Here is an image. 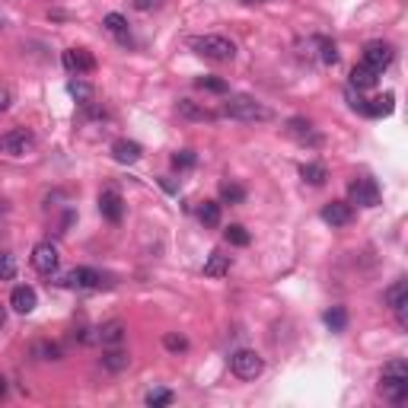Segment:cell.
<instances>
[{"mask_svg": "<svg viewBox=\"0 0 408 408\" xmlns=\"http://www.w3.org/2000/svg\"><path fill=\"white\" fill-rule=\"evenodd\" d=\"M7 322V306H3V303H0V325Z\"/></svg>", "mask_w": 408, "mask_h": 408, "instance_id": "ab89813d", "label": "cell"}, {"mask_svg": "<svg viewBox=\"0 0 408 408\" xmlns=\"http://www.w3.org/2000/svg\"><path fill=\"white\" fill-rule=\"evenodd\" d=\"M377 80H379V74L373 68H367V64H357L354 70H351V86H354V90H373V86H377Z\"/></svg>", "mask_w": 408, "mask_h": 408, "instance_id": "ffe728a7", "label": "cell"}, {"mask_svg": "<svg viewBox=\"0 0 408 408\" xmlns=\"http://www.w3.org/2000/svg\"><path fill=\"white\" fill-rule=\"evenodd\" d=\"M10 102H13V96H10V90H3V86H0V115L7 112L10 109Z\"/></svg>", "mask_w": 408, "mask_h": 408, "instance_id": "f35d334b", "label": "cell"}, {"mask_svg": "<svg viewBox=\"0 0 408 408\" xmlns=\"http://www.w3.org/2000/svg\"><path fill=\"white\" fill-rule=\"evenodd\" d=\"M125 322H118V319H115V322H106L102 325V329H96V338L102 341V345H106V348H118L121 341H125Z\"/></svg>", "mask_w": 408, "mask_h": 408, "instance_id": "2e32d148", "label": "cell"}, {"mask_svg": "<svg viewBox=\"0 0 408 408\" xmlns=\"http://www.w3.org/2000/svg\"><path fill=\"white\" fill-rule=\"evenodd\" d=\"M10 306H13L16 313H32L38 306V297H36V290L29 288V284H19V288H13V294H10Z\"/></svg>", "mask_w": 408, "mask_h": 408, "instance_id": "9a60e30c", "label": "cell"}, {"mask_svg": "<svg viewBox=\"0 0 408 408\" xmlns=\"http://www.w3.org/2000/svg\"><path fill=\"white\" fill-rule=\"evenodd\" d=\"M300 175L306 185H313V189H319V185H325V179H329V173H325L322 163H303L300 166Z\"/></svg>", "mask_w": 408, "mask_h": 408, "instance_id": "cb8c5ba5", "label": "cell"}, {"mask_svg": "<svg viewBox=\"0 0 408 408\" xmlns=\"http://www.w3.org/2000/svg\"><path fill=\"white\" fill-rule=\"evenodd\" d=\"M195 86L207 93H227V80H220V77H198Z\"/></svg>", "mask_w": 408, "mask_h": 408, "instance_id": "d6a6232c", "label": "cell"}, {"mask_svg": "<svg viewBox=\"0 0 408 408\" xmlns=\"http://www.w3.org/2000/svg\"><path fill=\"white\" fill-rule=\"evenodd\" d=\"M3 211H7V204H3V201H0V214H3Z\"/></svg>", "mask_w": 408, "mask_h": 408, "instance_id": "7bdbcfd3", "label": "cell"}, {"mask_svg": "<svg viewBox=\"0 0 408 408\" xmlns=\"http://www.w3.org/2000/svg\"><path fill=\"white\" fill-rule=\"evenodd\" d=\"M348 204H361V207H377L379 204V185L370 175H361L348 185Z\"/></svg>", "mask_w": 408, "mask_h": 408, "instance_id": "52a82bcc", "label": "cell"}, {"mask_svg": "<svg viewBox=\"0 0 408 408\" xmlns=\"http://www.w3.org/2000/svg\"><path fill=\"white\" fill-rule=\"evenodd\" d=\"M322 220L329 227H348L351 220H354V207L348 201H329L322 207Z\"/></svg>", "mask_w": 408, "mask_h": 408, "instance_id": "4fadbf2b", "label": "cell"}, {"mask_svg": "<svg viewBox=\"0 0 408 408\" xmlns=\"http://www.w3.org/2000/svg\"><path fill=\"white\" fill-rule=\"evenodd\" d=\"M36 147V137L29 128H10L0 134V153L3 157H26Z\"/></svg>", "mask_w": 408, "mask_h": 408, "instance_id": "5b68a950", "label": "cell"}, {"mask_svg": "<svg viewBox=\"0 0 408 408\" xmlns=\"http://www.w3.org/2000/svg\"><path fill=\"white\" fill-rule=\"evenodd\" d=\"M223 240H227L230 246H249L252 236H249V230L242 227V223H230V227L223 230Z\"/></svg>", "mask_w": 408, "mask_h": 408, "instance_id": "f1b7e54d", "label": "cell"}, {"mask_svg": "<svg viewBox=\"0 0 408 408\" xmlns=\"http://www.w3.org/2000/svg\"><path fill=\"white\" fill-rule=\"evenodd\" d=\"M220 115H227L233 121H272L274 112L268 106H262L258 99L252 96H230L220 109Z\"/></svg>", "mask_w": 408, "mask_h": 408, "instance_id": "7a4b0ae2", "label": "cell"}, {"mask_svg": "<svg viewBox=\"0 0 408 408\" xmlns=\"http://www.w3.org/2000/svg\"><path fill=\"white\" fill-rule=\"evenodd\" d=\"M115 281L112 274L106 272H96V268H74L61 278V288H70V290H102V288H112Z\"/></svg>", "mask_w": 408, "mask_h": 408, "instance_id": "277c9868", "label": "cell"}, {"mask_svg": "<svg viewBox=\"0 0 408 408\" xmlns=\"http://www.w3.org/2000/svg\"><path fill=\"white\" fill-rule=\"evenodd\" d=\"M175 109H179L182 118H189V121H214V118H217V112L198 106V102H191V99H179V106H175Z\"/></svg>", "mask_w": 408, "mask_h": 408, "instance_id": "ac0fdd59", "label": "cell"}, {"mask_svg": "<svg viewBox=\"0 0 408 408\" xmlns=\"http://www.w3.org/2000/svg\"><path fill=\"white\" fill-rule=\"evenodd\" d=\"M393 61H395V48L389 45V42H367V45H363V64L373 68L377 74H383Z\"/></svg>", "mask_w": 408, "mask_h": 408, "instance_id": "ba28073f", "label": "cell"}, {"mask_svg": "<svg viewBox=\"0 0 408 408\" xmlns=\"http://www.w3.org/2000/svg\"><path fill=\"white\" fill-rule=\"evenodd\" d=\"M220 201L223 204H242L246 201V189L236 185V182H223V185H220Z\"/></svg>", "mask_w": 408, "mask_h": 408, "instance_id": "4316f807", "label": "cell"}, {"mask_svg": "<svg viewBox=\"0 0 408 408\" xmlns=\"http://www.w3.org/2000/svg\"><path fill=\"white\" fill-rule=\"evenodd\" d=\"M288 134H294L297 141H306V137L313 134V125L306 118H290L288 121Z\"/></svg>", "mask_w": 408, "mask_h": 408, "instance_id": "1f68e13d", "label": "cell"}, {"mask_svg": "<svg viewBox=\"0 0 408 408\" xmlns=\"http://www.w3.org/2000/svg\"><path fill=\"white\" fill-rule=\"evenodd\" d=\"M3 393H7V379L0 377V395H3Z\"/></svg>", "mask_w": 408, "mask_h": 408, "instance_id": "60d3db41", "label": "cell"}, {"mask_svg": "<svg viewBox=\"0 0 408 408\" xmlns=\"http://www.w3.org/2000/svg\"><path fill=\"white\" fill-rule=\"evenodd\" d=\"M134 3V10H141V13H153V10L163 7V0H131Z\"/></svg>", "mask_w": 408, "mask_h": 408, "instance_id": "74e56055", "label": "cell"}, {"mask_svg": "<svg viewBox=\"0 0 408 408\" xmlns=\"http://www.w3.org/2000/svg\"><path fill=\"white\" fill-rule=\"evenodd\" d=\"M242 3H265V0H242Z\"/></svg>", "mask_w": 408, "mask_h": 408, "instance_id": "b9f144b4", "label": "cell"}, {"mask_svg": "<svg viewBox=\"0 0 408 408\" xmlns=\"http://www.w3.org/2000/svg\"><path fill=\"white\" fill-rule=\"evenodd\" d=\"M379 395L393 405H402L408 399V363L402 357L389 361L383 367V377H379Z\"/></svg>", "mask_w": 408, "mask_h": 408, "instance_id": "6da1fadb", "label": "cell"}, {"mask_svg": "<svg viewBox=\"0 0 408 408\" xmlns=\"http://www.w3.org/2000/svg\"><path fill=\"white\" fill-rule=\"evenodd\" d=\"M112 157H115V163H121V166H134L137 159L144 157V147L137 144V141H115Z\"/></svg>", "mask_w": 408, "mask_h": 408, "instance_id": "5bb4252c", "label": "cell"}, {"mask_svg": "<svg viewBox=\"0 0 408 408\" xmlns=\"http://www.w3.org/2000/svg\"><path fill=\"white\" fill-rule=\"evenodd\" d=\"M58 262H61V256L52 242H38L36 249H32V268L38 274H54L58 272Z\"/></svg>", "mask_w": 408, "mask_h": 408, "instance_id": "30bf717a", "label": "cell"}, {"mask_svg": "<svg viewBox=\"0 0 408 408\" xmlns=\"http://www.w3.org/2000/svg\"><path fill=\"white\" fill-rule=\"evenodd\" d=\"M322 322L332 329V332H345L348 329V310L345 306H332V310H325Z\"/></svg>", "mask_w": 408, "mask_h": 408, "instance_id": "d4e9b609", "label": "cell"}, {"mask_svg": "<svg viewBox=\"0 0 408 408\" xmlns=\"http://www.w3.org/2000/svg\"><path fill=\"white\" fill-rule=\"evenodd\" d=\"M405 300H408V284L399 278L393 288L386 290V306H389V310H395V306H402Z\"/></svg>", "mask_w": 408, "mask_h": 408, "instance_id": "83f0119b", "label": "cell"}, {"mask_svg": "<svg viewBox=\"0 0 408 408\" xmlns=\"http://www.w3.org/2000/svg\"><path fill=\"white\" fill-rule=\"evenodd\" d=\"M189 48L195 54H201L204 61H214V64H223V61L236 58V45L223 36H195L189 38Z\"/></svg>", "mask_w": 408, "mask_h": 408, "instance_id": "3957f363", "label": "cell"}, {"mask_svg": "<svg viewBox=\"0 0 408 408\" xmlns=\"http://www.w3.org/2000/svg\"><path fill=\"white\" fill-rule=\"evenodd\" d=\"M227 272H230V256H223V252H211L207 262H204V274H207V278H223Z\"/></svg>", "mask_w": 408, "mask_h": 408, "instance_id": "603a6c76", "label": "cell"}, {"mask_svg": "<svg viewBox=\"0 0 408 408\" xmlns=\"http://www.w3.org/2000/svg\"><path fill=\"white\" fill-rule=\"evenodd\" d=\"M173 399H175V395L169 393V389H150V393H147V405H150V408L173 405Z\"/></svg>", "mask_w": 408, "mask_h": 408, "instance_id": "836d02e7", "label": "cell"}, {"mask_svg": "<svg viewBox=\"0 0 408 408\" xmlns=\"http://www.w3.org/2000/svg\"><path fill=\"white\" fill-rule=\"evenodd\" d=\"M230 370H233V377H240V379H258L262 377V370H265V361L256 354V351H249V348H242V351H236L233 357H230Z\"/></svg>", "mask_w": 408, "mask_h": 408, "instance_id": "8992f818", "label": "cell"}, {"mask_svg": "<svg viewBox=\"0 0 408 408\" xmlns=\"http://www.w3.org/2000/svg\"><path fill=\"white\" fill-rule=\"evenodd\" d=\"M128 367H131V354L128 351H121V345L118 348H109L106 354H102V370L121 373V370H128Z\"/></svg>", "mask_w": 408, "mask_h": 408, "instance_id": "e0dca14e", "label": "cell"}, {"mask_svg": "<svg viewBox=\"0 0 408 408\" xmlns=\"http://www.w3.org/2000/svg\"><path fill=\"white\" fill-rule=\"evenodd\" d=\"M32 354H36L38 361H61V348L54 341H36V345H32Z\"/></svg>", "mask_w": 408, "mask_h": 408, "instance_id": "f546056e", "label": "cell"}, {"mask_svg": "<svg viewBox=\"0 0 408 408\" xmlns=\"http://www.w3.org/2000/svg\"><path fill=\"white\" fill-rule=\"evenodd\" d=\"M163 348L173 351V354H182V351H189V338L179 332H166L163 335Z\"/></svg>", "mask_w": 408, "mask_h": 408, "instance_id": "4dcf8cb0", "label": "cell"}, {"mask_svg": "<svg viewBox=\"0 0 408 408\" xmlns=\"http://www.w3.org/2000/svg\"><path fill=\"white\" fill-rule=\"evenodd\" d=\"M395 109V96L393 93H383V96L370 99L367 106H363V115H370V118H386V115H393Z\"/></svg>", "mask_w": 408, "mask_h": 408, "instance_id": "d6986e66", "label": "cell"}, {"mask_svg": "<svg viewBox=\"0 0 408 408\" xmlns=\"http://www.w3.org/2000/svg\"><path fill=\"white\" fill-rule=\"evenodd\" d=\"M195 163H198L195 150H179V153H173V166H175V169H191Z\"/></svg>", "mask_w": 408, "mask_h": 408, "instance_id": "d590c367", "label": "cell"}, {"mask_svg": "<svg viewBox=\"0 0 408 408\" xmlns=\"http://www.w3.org/2000/svg\"><path fill=\"white\" fill-rule=\"evenodd\" d=\"M16 278V258L10 252H0V281Z\"/></svg>", "mask_w": 408, "mask_h": 408, "instance_id": "e575fe53", "label": "cell"}, {"mask_svg": "<svg viewBox=\"0 0 408 408\" xmlns=\"http://www.w3.org/2000/svg\"><path fill=\"white\" fill-rule=\"evenodd\" d=\"M99 214H102L109 223H121V217H125V198L115 189H106L99 195Z\"/></svg>", "mask_w": 408, "mask_h": 408, "instance_id": "8fae6325", "label": "cell"}, {"mask_svg": "<svg viewBox=\"0 0 408 408\" xmlns=\"http://www.w3.org/2000/svg\"><path fill=\"white\" fill-rule=\"evenodd\" d=\"M306 58H319V64H325V68H335L338 64V48H335V42L332 38H322V36H316V38H310L306 42Z\"/></svg>", "mask_w": 408, "mask_h": 408, "instance_id": "9c48e42d", "label": "cell"}, {"mask_svg": "<svg viewBox=\"0 0 408 408\" xmlns=\"http://www.w3.org/2000/svg\"><path fill=\"white\" fill-rule=\"evenodd\" d=\"M345 99H348V106L354 109V112H363V106H367V99H361V90L354 93V86H348V90H345Z\"/></svg>", "mask_w": 408, "mask_h": 408, "instance_id": "8d00e7d4", "label": "cell"}, {"mask_svg": "<svg viewBox=\"0 0 408 408\" xmlns=\"http://www.w3.org/2000/svg\"><path fill=\"white\" fill-rule=\"evenodd\" d=\"M68 93L80 102L84 109H90L93 102H96V90H93V84H86V80H70L68 84Z\"/></svg>", "mask_w": 408, "mask_h": 408, "instance_id": "7402d4cb", "label": "cell"}, {"mask_svg": "<svg viewBox=\"0 0 408 408\" xmlns=\"http://www.w3.org/2000/svg\"><path fill=\"white\" fill-rule=\"evenodd\" d=\"M64 68L77 77L93 74V70H96V58H93L86 48H68V52H64Z\"/></svg>", "mask_w": 408, "mask_h": 408, "instance_id": "7c38bea8", "label": "cell"}, {"mask_svg": "<svg viewBox=\"0 0 408 408\" xmlns=\"http://www.w3.org/2000/svg\"><path fill=\"white\" fill-rule=\"evenodd\" d=\"M102 26H106V29L112 32L115 38H118L121 45H128V42H131V29H128V19H125V16H121V13H109L106 19H102Z\"/></svg>", "mask_w": 408, "mask_h": 408, "instance_id": "44dd1931", "label": "cell"}, {"mask_svg": "<svg viewBox=\"0 0 408 408\" xmlns=\"http://www.w3.org/2000/svg\"><path fill=\"white\" fill-rule=\"evenodd\" d=\"M198 220H201L204 227H217L220 223V201H201V207H198Z\"/></svg>", "mask_w": 408, "mask_h": 408, "instance_id": "484cf974", "label": "cell"}]
</instances>
